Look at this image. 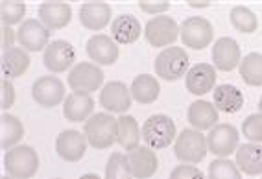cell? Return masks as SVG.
I'll use <instances>...</instances> for the list:
<instances>
[{
  "mask_svg": "<svg viewBox=\"0 0 262 179\" xmlns=\"http://www.w3.org/2000/svg\"><path fill=\"white\" fill-rule=\"evenodd\" d=\"M87 142L96 150H107L118 139V118L109 113H96L85 122Z\"/></svg>",
  "mask_w": 262,
  "mask_h": 179,
  "instance_id": "1",
  "label": "cell"
},
{
  "mask_svg": "<svg viewBox=\"0 0 262 179\" xmlns=\"http://www.w3.org/2000/svg\"><path fill=\"white\" fill-rule=\"evenodd\" d=\"M173 153L181 161L183 165H198L205 159L209 153V146H207V139L202 131L198 129H188L185 127L178 135L176 142H173Z\"/></svg>",
  "mask_w": 262,
  "mask_h": 179,
  "instance_id": "2",
  "label": "cell"
},
{
  "mask_svg": "<svg viewBox=\"0 0 262 179\" xmlns=\"http://www.w3.org/2000/svg\"><path fill=\"white\" fill-rule=\"evenodd\" d=\"M142 139L151 150H164L176 139V122L168 115H151L142 126Z\"/></svg>",
  "mask_w": 262,
  "mask_h": 179,
  "instance_id": "3",
  "label": "cell"
},
{
  "mask_svg": "<svg viewBox=\"0 0 262 179\" xmlns=\"http://www.w3.org/2000/svg\"><path fill=\"white\" fill-rule=\"evenodd\" d=\"M188 54L181 47L164 48L159 56L155 57L154 69L155 74L164 81H178L179 78L187 76L188 72Z\"/></svg>",
  "mask_w": 262,
  "mask_h": 179,
  "instance_id": "4",
  "label": "cell"
},
{
  "mask_svg": "<svg viewBox=\"0 0 262 179\" xmlns=\"http://www.w3.org/2000/svg\"><path fill=\"white\" fill-rule=\"evenodd\" d=\"M4 170L15 179H32L39 170V155L32 146H15L6 151Z\"/></svg>",
  "mask_w": 262,
  "mask_h": 179,
  "instance_id": "5",
  "label": "cell"
},
{
  "mask_svg": "<svg viewBox=\"0 0 262 179\" xmlns=\"http://www.w3.org/2000/svg\"><path fill=\"white\" fill-rule=\"evenodd\" d=\"M179 35L185 47L192 50H203L212 42L214 30L212 24L203 17H188L179 26Z\"/></svg>",
  "mask_w": 262,
  "mask_h": 179,
  "instance_id": "6",
  "label": "cell"
},
{
  "mask_svg": "<svg viewBox=\"0 0 262 179\" xmlns=\"http://www.w3.org/2000/svg\"><path fill=\"white\" fill-rule=\"evenodd\" d=\"M146 41L155 48H168L172 47L176 39L179 37V24L173 20V17L157 15L148 20L144 28Z\"/></svg>",
  "mask_w": 262,
  "mask_h": 179,
  "instance_id": "7",
  "label": "cell"
},
{
  "mask_svg": "<svg viewBox=\"0 0 262 179\" xmlns=\"http://www.w3.org/2000/svg\"><path fill=\"white\" fill-rule=\"evenodd\" d=\"M69 85L78 95H91L103 85V72L94 63H78L69 74Z\"/></svg>",
  "mask_w": 262,
  "mask_h": 179,
  "instance_id": "8",
  "label": "cell"
},
{
  "mask_svg": "<svg viewBox=\"0 0 262 179\" xmlns=\"http://www.w3.org/2000/svg\"><path fill=\"white\" fill-rule=\"evenodd\" d=\"M32 96L41 107H56L65 100V85L57 76H41L33 81Z\"/></svg>",
  "mask_w": 262,
  "mask_h": 179,
  "instance_id": "9",
  "label": "cell"
},
{
  "mask_svg": "<svg viewBox=\"0 0 262 179\" xmlns=\"http://www.w3.org/2000/svg\"><path fill=\"white\" fill-rule=\"evenodd\" d=\"M238 131L236 127L231 124H218L211 129V133L207 135V146L209 151L214 153L216 157H229L233 155V151L238 148Z\"/></svg>",
  "mask_w": 262,
  "mask_h": 179,
  "instance_id": "10",
  "label": "cell"
},
{
  "mask_svg": "<svg viewBox=\"0 0 262 179\" xmlns=\"http://www.w3.org/2000/svg\"><path fill=\"white\" fill-rule=\"evenodd\" d=\"M42 61L48 71L54 72V74H59V72L69 71L76 61V52L72 44L69 41H63V39H56L52 41L47 48H45V56H42Z\"/></svg>",
  "mask_w": 262,
  "mask_h": 179,
  "instance_id": "11",
  "label": "cell"
},
{
  "mask_svg": "<svg viewBox=\"0 0 262 179\" xmlns=\"http://www.w3.org/2000/svg\"><path fill=\"white\" fill-rule=\"evenodd\" d=\"M50 30L37 19H28L17 30V41L26 52H41L48 47Z\"/></svg>",
  "mask_w": 262,
  "mask_h": 179,
  "instance_id": "12",
  "label": "cell"
},
{
  "mask_svg": "<svg viewBox=\"0 0 262 179\" xmlns=\"http://www.w3.org/2000/svg\"><path fill=\"white\" fill-rule=\"evenodd\" d=\"M87 137L85 133L76 131V129H65L61 131L56 139V151L63 161L69 163H78L83 159L87 151Z\"/></svg>",
  "mask_w": 262,
  "mask_h": 179,
  "instance_id": "13",
  "label": "cell"
},
{
  "mask_svg": "<svg viewBox=\"0 0 262 179\" xmlns=\"http://www.w3.org/2000/svg\"><path fill=\"white\" fill-rule=\"evenodd\" d=\"M131 91L122 81H109L100 91V105L109 113H126L131 107Z\"/></svg>",
  "mask_w": 262,
  "mask_h": 179,
  "instance_id": "14",
  "label": "cell"
},
{
  "mask_svg": "<svg viewBox=\"0 0 262 179\" xmlns=\"http://www.w3.org/2000/svg\"><path fill=\"white\" fill-rule=\"evenodd\" d=\"M185 85L190 95L203 96L216 89V69L209 63H198L190 66L185 76Z\"/></svg>",
  "mask_w": 262,
  "mask_h": 179,
  "instance_id": "15",
  "label": "cell"
},
{
  "mask_svg": "<svg viewBox=\"0 0 262 179\" xmlns=\"http://www.w3.org/2000/svg\"><path fill=\"white\" fill-rule=\"evenodd\" d=\"M126 157L133 179H150L159 168V161L151 148L137 146L135 150L127 151Z\"/></svg>",
  "mask_w": 262,
  "mask_h": 179,
  "instance_id": "16",
  "label": "cell"
},
{
  "mask_svg": "<svg viewBox=\"0 0 262 179\" xmlns=\"http://www.w3.org/2000/svg\"><path fill=\"white\" fill-rule=\"evenodd\" d=\"M242 54H240L238 42L231 37H220L212 47V63L214 69L222 72H231L240 65Z\"/></svg>",
  "mask_w": 262,
  "mask_h": 179,
  "instance_id": "17",
  "label": "cell"
},
{
  "mask_svg": "<svg viewBox=\"0 0 262 179\" xmlns=\"http://www.w3.org/2000/svg\"><path fill=\"white\" fill-rule=\"evenodd\" d=\"M113 10L105 2H85L80 6V23L91 32H100L109 24Z\"/></svg>",
  "mask_w": 262,
  "mask_h": 179,
  "instance_id": "18",
  "label": "cell"
},
{
  "mask_svg": "<svg viewBox=\"0 0 262 179\" xmlns=\"http://www.w3.org/2000/svg\"><path fill=\"white\" fill-rule=\"evenodd\" d=\"M87 54L94 65H113L118 59V47L113 37L98 33L87 41Z\"/></svg>",
  "mask_w": 262,
  "mask_h": 179,
  "instance_id": "19",
  "label": "cell"
},
{
  "mask_svg": "<svg viewBox=\"0 0 262 179\" xmlns=\"http://www.w3.org/2000/svg\"><path fill=\"white\" fill-rule=\"evenodd\" d=\"M187 117L194 129L205 131V129H212L218 124V109L207 100H196L188 105Z\"/></svg>",
  "mask_w": 262,
  "mask_h": 179,
  "instance_id": "20",
  "label": "cell"
},
{
  "mask_svg": "<svg viewBox=\"0 0 262 179\" xmlns=\"http://www.w3.org/2000/svg\"><path fill=\"white\" fill-rule=\"evenodd\" d=\"M41 23L48 30H61L72 19V8L67 2H42L39 6Z\"/></svg>",
  "mask_w": 262,
  "mask_h": 179,
  "instance_id": "21",
  "label": "cell"
},
{
  "mask_svg": "<svg viewBox=\"0 0 262 179\" xmlns=\"http://www.w3.org/2000/svg\"><path fill=\"white\" fill-rule=\"evenodd\" d=\"M236 166L248 175L262 174V144L246 142L236 148Z\"/></svg>",
  "mask_w": 262,
  "mask_h": 179,
  "instance_id": "22",
  "label": "cell"
},
{
  "mask_svg": "<svg viewBox=\"0 0 262 179\" xmlns=\"http://www.w3.org/2000/svg\"><path fill=\"white\" fill-rule=\"evenodd\" d=\"M93 109H94V100L91 98V95L72 93L71 96L65 98L63 115L71 122H87L93 117Z\"/></svg>",
  "mask_w": 262,
  "mask_h": 179,
  "instance_id": "23",
  "label": "cell"
},
{
  "mask_svg": "<svg viewBox=\"0 0 262 179\" xmlns=\"http://www.w3.org/2000/svg\"><path fill=\"white\" fill-rule=\"evenodd\" d=\"M30 56L24 48H10L2 54V61H0V69H2V76L4 80L8 78H20L23 74H26V71L30 69Z\"/></svg>",
  "mask_w": 262,
  "mask_h": 179,
  "instance_id": "24",
  "label": "cell"
},
{
  "mask_svg": "<svg viewBox=\"0 0 262 179\" xmlns=\"http://www.w3.org/2000/svg\"><path fill=\"white\" fill-rule=\"evenodd\" d=\"M113 41L118 44H131L141 37L142 26L133 15H118L111 24Z\"/></svg>",
  "mask_w": 262,
  "mask_h": 179,
  "instance_id": "25",
  "label": "cell"
},
{
  "mask_svg": "<svg viewBox=\"0 0 262 179\" xmlns=\"http://www.w3.org/2000/svg\"><path fill=\"white\" fill-rule=\"evenodd\" d=\"M212 93H214L216 109L222 111V113L233 115V113H236V111L242 109L244 95L238 87H234V85H229V83H224V85H218Z\"/></svg>",
  "mask_w": 262,
  "mask_h": 179,
  "instance_id": "26",
  "label": "cell"
},
{
  "mask_svg": "<svg viewBox=\"0 0 262 179\" xmlns=\"http://www.w3.org/2000/svg\"><path fill=\"white\" fill-rule=\"evenodd\" d=\"M129 91H131V98L144 105L154 104L161 95L159 81H157V78H154V76H150V74L137 76L135 80H133V83H131Z\"/></svg>",
  "mask_w": 262,
  "mask_h": 179,
  "instance_id": "27",
  "label": "cell"
},
{
  "mask_svg": "<svg viewBox=\"0 0 262 179\" xmlns=\"http://www.w3.org/2000/svg\"><path fill=\"white\" fill-rule=\"evenodd\" d=\"M142 133L139 129V124L133 117L129 115H122L118 118V139L117 142L120 144L124 150L131 151L139 146V141H141Z\"/></svg>",
  "mask_w": 262,
  "mask_h": 179,
  "instance_id": "28",
  "label": "cell"
},
{
  "mask_svg": "<svg viewBox=\"0 0 262 179\" xmlns=\"http://www.w3.org/2000/svg\"><path fill=\"white\" fill-rule=\"evenodd\" d=\"M0 133H2V148L8 150L24 137V126L17 117L2 113V117H0Z\"/></svg>",
  "mask_w": 262,
  "mask_h": 179,
  "instance_id": "29",
  "label": "cell"
},
{
  "mask_svg": "<svg viewBox=\"0 0 262 179\" xmlns=\"http://www.w3.org/2000/svg\"><path fill=\"white\" fill-rule=\"evenodd\" d=\"M238 71L242 80L251 87H260L262 85V54L251 52L244 57L238 65Z\"/></svg>",
  "mask_w": 262,
  "mask_h": 179,
  "instance_id": "30",
  "label": "cell"
},
{
  "mask_svg": "<svg viewBox=\"0 0 262 179\" xmlns=\"http://www.w3.org/2000/svg\"><path fill=\"white\" fill-rule=\"evenodd\" d=\"M229 17L233 28L240 33H253L258 26L257 15L253 13L249 8H246V6H234L233 10H231Z\"/></svg>",
  "mask_w": 262,
  "mask_h": 179,
  "instance_id": "31",
  "label": "cell"
},
{
  "mask_svg": "<svg viewBox=\"0 0 262 179\" xmlns=\"http://www.w3.org/2000/svg\"><path fill=\"white\" fill-rule=\"evenodd\" d=\"M105 179H133L127 157L120 151L111 153L105 165Z\"/></svg>",
  "mask_w": 262,
  "mask_h": 179,
  "instance_id": "32",
  "label": "cell"
},
{
  "mask_svg": "<svg viewBox=\"0 0 262 179\" xmlns=\"http://www.w3.org/2000/svg\"><path fill=\"white\" fill-rule=\"evenodd\" d=\"M207 179H242V172L236 163L229 159H216L209 165Z\"/></svg>",
  "mask_w": 262,
  "mask_h": 179,
  "instance_id": "33",
  "label": "cell"
},
{
  "mask_svg": "<svg viewBox=\"0 0 262 179\" xmlns=\"http://www.w3.org/2000/svg\"><path fill=\"white\" fill-rule=\"evenodd\" d=\"M26 15V4L24 2H2L0 4V19L2 26H13L20 23L23 17Z\"/></svg>",
  "mask_w": 262,
  "mask_h": 179,
  "instance_id": "34",
  "label": "cell"
},
{
  "mask_svg": "<svg viewBox=\"0 0 262 179\" xmlns=\"http://www.w3.org/2000/svg\"><path fill=\"white\" fill-rule=\"evenodd\" d=\"M242 133L249 142L262 144V113L249 115L242 122Z\"/></svg>",
  "mask_w": 262,
  "mask_h": 179,
  "instance_id": "35",
  "label": "cell"
},
{
  "mask_svg": "<svg viewBox=\"0 0 262 179\" xmlns=\"http://www.w3.org/2000/svg\"><path fill=\"white\" fill-rule=\"evenodd\" d=\"M170 179H207L203 172L194 165H178L170 172Z\"/></svg>",
  "mask_w": 262,
  "mask_h": 179,
  "instance_id": "36",
  "label": "cell"
},
{
  "mask_svg": "<svg viewBox=\"0 0 262 179\" xmlns=\"http://www.w3.org/2000/svg\"><path fill=\"white\" fill-rule=\"evenodd\" d=\"M0 89H2V98H0V107L2 109H10L15 104V87L8 80H2L0 83Z\"/></svg>",
  "mask_w": 262,
  "mask_h": 179,
  "instance_id": "37",
  "label": "cell"
},
{
  "mask_svg": "<svg viewBox=\"0 0 262 179\" xmlns=\"http://www.w3.org/2000/svg\"><path fill=\"white\" fill-rule=\"evenodd\" d=\"M139 8H141L144 13H150V15H161L164 11L170 10V4L168 2H139Z\"/></svg>",
  "mask_w": 262,
  "mask_h": 179,
  "instance_id": "38",
  "label": "cell"
},
{
  "mask_svg": "<svg viewBox=\"0 0 262 179\" xmlns=\"http://www.w3.org/2000/svg\"><path fill=\"white\" fill-rule=\"evenodd\" d=\"M15 39H17V35H15V32L11 30V26H2V30H0V44H2V50H10V48H13V42Z\"/></svg>",
  "mask_w": 262,
  "mask_h": 179,
  "instance_id": "39",
  "label": "cell"
},
{
  "mask_svg": "<svg viewBox=\"0 0 262 179\" xmlns=\"http://www.w3.org/2000/svg\"><path fill=\"white\" fill-rule=\"evenodd\" d=\"M188 6L190 8H209L211 2H198V0H194V2H188Z\"/></svg>",
  "mask_w": 262,
  "mask_h": 179,
  "instance_id": "40",
  "label": "cell"
},
{
  "mask_svg": "<svg viewBox=\"0 0 262 179\" xmlns=\"http://www.w3.org/2000/svg\"><path fill=\"white\" fill-rule=\"evenodd\" d=\"M80 179H100V175H96V174H85V175H81Z\"/></svg>",
  "mask_w": 262,
  "mask_h": 179,
  "instance_id": "41",
  "label": "cell"
},
{
  "mask_svg": "<svg viewBox=\"0 0 262 179\" xmlns=\"http://www.w3.org/2000/svg\"><path fill=\"white\" fill-rule=\"evenodd\" d=\"M258 113H262V96H260V100H258Z\"/></svg>",
  "mask_w": 262,
  "mask_h": 179,
  "instance_id": "42",
  "label": "cell"
},
{
  "mask_svg": "<svg viewBox=\"0 0 262 179\" xmlns=\"http://www.w3.org/2000/svg\"><path fill=\"white\" fill-rule=\"evenodd\" d=\"M0 179H15V177H11V175H2Z\"/></svg>",
  "mask_w": 262,
  "mask_h": 179,
  "instance_id": "43",
  "label": "cell"
},
{
  "mask_svg": "<svg viewBox=\"0 0 262 179\" xmlns=\"http://www.w3.org/2000/svg\"><path fill=\"white\" fill-rule=\"evenodd\" d=\"M54 179H59V177H54Z\"/></svg>",
  "mask_w": 262,
  "mask_h": 179,
  "instance_id": "44",
  "label": "cell"
}]
</instances>
